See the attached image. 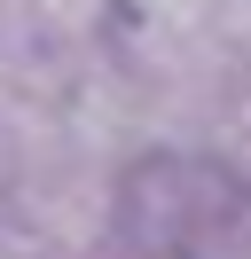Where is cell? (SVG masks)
<instances>
[{
	"mask_svg": "<svg viewBox=\"0 0 251 259\" xmlns=\"http://www.w3.org/2000/svg\"><path fill=\"white\" fill-rule=\"evenodd\" d=\"M188 259H251V181H220L212 204H204Z\"/></svg>",
	"mask_w": 251,
	"mask_h": 259,
	"instance_id": "1",
	"label": "cell"
},
{
	"mask_svg": "<svg viewBox=\"0 0 251 259\" xmlns=\"http://www.w3.org/2000/svg\"><path fill=\"white\" fill-rule=\"evenodd\" d=\"M0 189H8V157H0Z\"/></svg>",
	"mask_w": 251,
	"mask_h": 259,
	"instance_id": "2",
	"label": "cell"
}]
</instances>
